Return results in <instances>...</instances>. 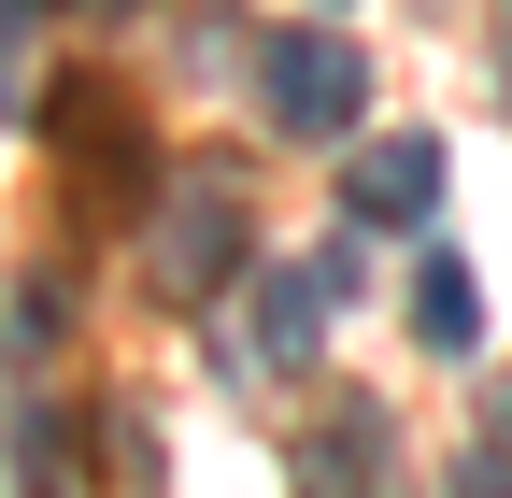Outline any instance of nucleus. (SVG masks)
Returning a JSON list of instances; mask_svg holds the SVG:
<instances>
[{"instance_id":"39448f33","label":"nucleus","mask_w":512,"mask_h":498,"mask_svg":"<svg viewBox=\"0 0 512 498\" xmlns=\"http://www.w3.org/2000/svg\"><path fill=\"white\" fill-rule=\"evenodd\" d=\"M413 328H427V342H441V356H456V342H470V328H484V285H470V271H456V257H427V271H413Z\"/></svg>"},{"instance_id":"f03ea898","label":"nucleus","mask_w":512,"mask_h":498,"mask_svg":"<svg viewBox=\"0 0 512 498\" xmlns=\"http://www.w3.org/2000/svg\"><path fill=\"white\" fill-rule=\"evenodd\" d=\"M228 257H242V185H228V171H185L171 200H157V228H143V271H157L171 299H214Z\"/></svg>"},{"instance_id":"7ed1b4c3","label":"nucleus","mask_w":512,"mask_h":498,"mask_svg":"<svg viewBox=\"0 0 512 498\" xmlns=\"http://www.w3.org/2000/svg\"><path fill=\"white\" fill-rule=\"evenodd\" d=\"M328 299H342V257H271V271L242 285V356H256V370H313Z\"/></svg>"},{"instance_id":"20e7f679","label":"nucleus","mask_w":512,"mask_h":498,"mask_svg":"<svg viewBox=\"0 0 512 498\" xmlns=\"http://www.w3.org/2000/svg\"><path fill=\"white\" fill-rule=\"evenodd\" d=\"M427 200H441V143H356V171H342L356 228H413Z\"/></svg>"},{"instance_id":"f257e3e1","label":"nucleus","mask_w":512,"mask_h":498,"mask_svg":"<svg viewBox=\"0 0 512 498\" xmlns=\"http://www.w3.org/2000/svg\"><path fill=\"white\" fill-rule=\"evenodd\" d=\"M256 100H271L285 143H356V100H370L356 29H271L256 43Z\"/></svg>"}]
</instances>
